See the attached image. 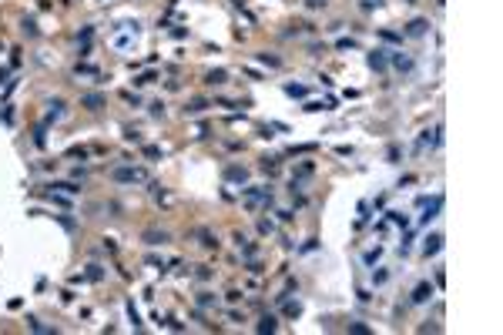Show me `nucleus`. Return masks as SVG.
I'll list each match as a JSON object with an SVG mask.
<instances>
[{
    "label": "nucleus",
    "instance_id": "f257e3e1",
    "mask_svg": "<svg viewBox=\"0 0 503 335\" xmlns=\"http://www.w3.org/2000/svg\"><path fill=\"white\" fill-rule=\"evenodd\" d=\"M111 178L114 181H145V171L141 168H114Z\"/></svg>",
    "mask_w": 503,
    "mask_h": 335
},
{
    "label": "nucleus",
    "instance_id": "f03ea898",
    "mask_svg": "<svg viewBox=\"0 0 503 335\" xmlns=\"http://www.w3.org/2000/svg\"><path fill=\"white\" fill-rule=\"evenodd\" d=\"M429 298H433V285H429V282H419L416 292H413V302H416V305H423V302H429Z\"/></svg>",
    "mask_w": 503,
    "mask_h": 335
},
{
    "label": "nucleus",
    "instance_id": "7ed1b4c3",
    "mask_svg": "<svg viewBox=\"0 0 503 335\" xmlns=\"http://www.w3.org/2000/svg\"><path fill=\"white\" fill-rule=\"evenodd\" d=\"M426 30H429V20H409V27H406L409 37H423Z\"/></svg>",
    "mask_w": 503,
    "mask_h": 335
},
{
    "label": "nucleus",
    "instance_id": "20e7f679",
    "mask_svg": "<svg viewBox=\"0 0 503 335\" xmlns=\"http://www.w3.org/2000/svg\"><path fill=\"white\" fill-rule=\"evenodd\" d=\"M439 245H443V238H439V234H429V238H426V245H423V255H426V258L436 255V252H439Z\"/></svg>",
    "mask_w": 503,
    "mask_h": 335
},
{
    "label": "nucleus",
    "instance_id": "39448f33",
    "mask_svg": "<svg viewBox=\"0 0 503 335\" xmlns=\"http://www.w3.org/2000/svg\"><path fill=\"white\" fill-rule=\"evenodd\" d=\"M81 104H84V108H88V111H98L101 104H104V98H101V94H88V98L81 100Z\"/></svg>",
    "mask_w": 503,
    "mask_h": 335
},
{
    "label": "nucleus",
    "instance_id": "423d86ee",
    "mask_svg": "<svg viewBox=\"0 0 503 335\" xmlns=\"http://www.w3.org/2000/svg\"><path fill=\"white\" fill-rule=\"evenodd\" d=\"M369 67H376V70H382V67H386V57H382V50H372V54H369Z\"/></svg>",
    "mask_w": 503,
    "mask_h": 335
},
{
    "label": "nucleus",
    "instance_id": "0eeeda50",
    "mask_svg": "<svg viewBox=\"0 0 503 335\" xmlns=\"http://www.w3.org/2000/svg\"><path fill=\"white\" fill-rule=\"evenodd\" d=\"M392 64L402 67V70H409V67H413V60H409V57H402V54H392Z\"/></svg>",
    "mask_w": 503,
    "mask_h": 335
},
{
    "label": "nucleus",
    "instance_id": "6e6552de",
    "mask_svg": "<svg viewBox=\"0 0 503 335\" xmlns=\"http://www.w3.org/2000/svg\"><path fill=\"white\" fill-rule=\"evenodd\" d=\"M208 84H225V70H212V74H208Z\"/></svg>",
    "mask_w": 503,
    "mask_h": 335
},
{
    "label": "nucleus",
    "instance_id": "1a4fd4ad",
    "mask_svg": "<svg viewBox=\"0 0 503 335\" xmlns=\"http://www.w3.org/2000/svg\"><path fill=\"white\" fill-rule=\"evenodd\" d=\"M285 90H289L292 98H305V88H302V84H289Z\"/></svg>",
    "mask_w": 503,
    "mask_h": 335
},
{
    "label": "nucleus",
    "instance_id": "9d476101",
    "mask_svg": "<svg viewBox=\"0 0 503 335\" xmlns=\"http://www.w3.org/2000/svg\"><path fill=\"white\" fill-rule=\"evenodd\" d=\"M228 178H235V181H245V168H232V171H228Z\"/></svg>",
    "mask_w": 503,
    "mask_h": 335
},
{
    "label": "nucleus",
    "instance_id": "9b49d317",
    "mask_svg": "<svg viewBox=\"0 0 503 335\" xmlns=\"http://www.w3.org/2000/svg\"><path fill=\"white\" fill-rule=\"evenodd\" d=\"M258 328H262V332H275V318H265V322L258 325Z\"/></svg>",
    "mask_w": 503,
    "mask_h": 335
}]
</instances>
